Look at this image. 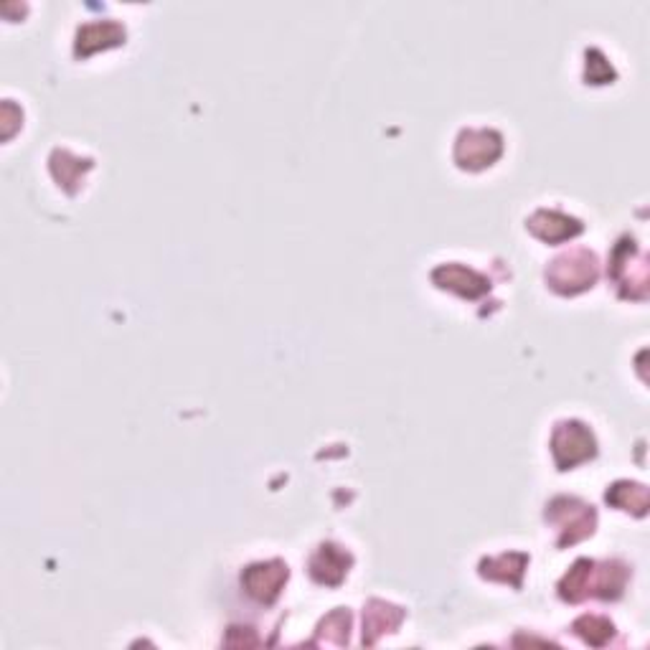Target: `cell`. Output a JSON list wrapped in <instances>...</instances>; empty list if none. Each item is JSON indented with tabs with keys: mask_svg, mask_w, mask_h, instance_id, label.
Masks as SVG:
<instances>
[{
	"mask_svg": "<svg viewBox=\"0 0 650 650\" xmlns=\"http://www.w3.org/2000/svg\"><path fill=\"white\" fill-rule=\"evenodd\" d=\"M546 280L562 295L587 290L597 280V257L587 249H574V252L562 254L546 270Z\"/></svg>",
	"mask_w": 650,
	"mask_h": 650,
	"instance_id": "obj_1",
	"label": "cell"
},
{
	"mask_svg": "<svg viewBox=\"0 0 650 650\" xmlns=\"http://www.w3.org/2000/svg\"><path fill=\"white\" fill-rule=\"evenodd\" d=\"M551 450H554L559 470H569L584 460L595 458L597 445L592 432L582 422H562L551 437Z\"/></svg>",
	"mask_w": 650,
	"mask_h": 650,
	"instance_id": "obj_2",
	"label": "cell"
},
{
	"mask_svg": "<svg viewBox=\"0 0 650 650\" xmlns=\"http://www.w3.org/2000/svg\"><path fill=\"white\" fill-rule=\"evenodd\" d=\"M546 518L562 526V544H577L595 531V511L577 498H554L546 508Z\"/></svg>",
	"mask_w": 650,
	"mask_h": 650,
	"instance_id": "obj_3",
	"label": "cell"
},
{
	"mask_svg": "<svg viewBox=\"0 0 650 650\" xmlns=\"http://www.w3.org/2000/svg\"><path fill=\"white\" fill-rule=\"evenodd\" d=\"M501 150V135L493 133V130H465L458 138L455 160H458L460 168L480 171L485 166H493L498 155H501Z\"/></svg>",
	"mask_w": 650,
	"mask_h": 650,
	"instance_id": "obj_4",
	"label": "cell"
},
{
	"mask_svg": "<svg viewBox=\"0 0 650 650\" xmlns=\"http://www.w3.org/2000/svg\"><path fill=\"white\" fill-rule=\"evenodd\" d=\"M287 564L280 562V559H272V562L252 564V567L244 569L242 584L244 590L259 602H272L277 595H280L282 584L287 582Z\"/></svg>",
	"mask_w": 650,
	"mask_h": 650,
	"instance_id": "obj_5",
	"label": "cell"
},
{
	"mask_svg": "<svg viewBox=\"0 0 650 650\" xmlns=\"http://www.w3.org/2000/svg\"><path fill=\"white\" fill-rule=\"evenodd\" d=\"M432 280H435L437 287L442 290H452L463 295V298H480L485 292L491 290L488 280L483 275H478L475 270H468L463 265H442L432 272Z\"/></svg>",
	"mask_w": 650,
	"mask_h": 650,
	"instance_id": "obj_6",
	"label": "cell"
},
{
	"mask_svg": "<svg viewBox=\"0 0 650 650\" xmlns=\"http://www.w3.org/2000/svg\"><path fill=\"white\" fill-rule=\"evenodd\" d=\"M351 554L343 551L341 546L336 544H323L315 557L310 559V574H313L315 582L320 584H341L343 577L348 574V567H351Z\"/></svg>",
	"mask_w": 650,
	"mask_h": 650,
	"instance_id": "obj_7",
	"label": "cell"
},
{
	"mask_svg": "<svg viewBox=\"0 0 650 650\" xmlns=\"http://www.w3.org/2000/svg\"><path fill=\"white\" fill-rule=\"evenodd\" d=\"M125 41V28L115 21H97L79 28L77 34V56H89L100 49L120 46Z\"/></svg>",
	"mask_w": 650,
	"mask_h": 650,
	"instance_id": "obj_8",
	"label": "cell"
},
{
	"mask_svg": "<svg viewBox=\"0 0 650 650\" xmlns=\"http://www.w3.org/2000/svg\"><path fill=\"white\" fill-rule=\"evenodd\" d=\"M529 229L544 242H564L582 232V224L559 211H536L529 219Z\"/></svg>",
	"mask_w": 650,
	"mask_h": 650,
	"instance_id": "obj_9",
	"label": "cell"
},
{
	"mask_svg": "<svg viewBox=\"0 0 650 650\" xmlns=\"http://www.w3.org/2000/svg\"><path fill=\"white\" fill-rule=\"evenodd\" d=\"M404 620V612L394 605H386L381 600H371L364 610V643L374 645L376 638L384 633H392Z\"/></svg>",
	"mask_w": 650,
	"mask_h": 650,
	"instance_id": "obj_10",
	"label": "cell"
},
{
	"mask_svg": "<svg viewBox=\"0 0 650 650\" xmlns=\"http://www.w3.org/2000/svg\"><path fill=\"white\" fill-rule=\"evenodd\" d=\"M529 557L526 554H503L496 559H485L480 564V574L488 579H498V582H508L513 587L521 584V574H524Z\"/></svg>",
	"mask_w": 650,
	"mask_h": 650,
	"instance_id": "obj_11",
	"label": "cell"
},
{
	"mask_svg": "<svg viewBox=\"0 0 650 650\" xmlns=\"http://www.w3.org/2000/svg\"><path fill=\"white\" fill-rule=\"evenodd\" d=\"M607 503L623 508V511H633L638 513V516H643L645 508H648V491H645V485L623 480V483H615L610 491H607Z\"/></svg>",
	"mask_w": 650,
	"mask_h": 650,
	"instance_id": "obj_12",
	"label": "cell"
},
{
	"mask_svg": "<svg viewBox=\"0 0 650 650\" xmlns=\"http://www.w3.org/2000/svg\"><path fill=\"white\" fill-rule=\"evenodd\" d=\"M89 168H92L89 160L74 158V155H69L67 150H56V153L51 155V171H54V176L69 188V193H74L72 183L82 181V173L89 171Z\"/></svg>",
	"mask_w": 650,
	"mask_h": 650,
	"instance_id": "obj_13",
	"label": "cell"
},
{
	"mask_svg": "<svg viewBox=\"0 0 650 650\" xmlns=\"http://www.w3.org/2000/svg\"><path fill=\"white\" fill-rule=\"evenodd\" d=\"M592 567H595V562H590V559H579V562L569 569V574L564 577V582L559 584V590H562L564 600L577 602V600H582L587 592H590Z\"/></svg>",
	"mask_w": 650,
	"mask_h": 650,
	"instance_id": "obj_14",
	"label": "cell"
},
{
	"mask_svg": "<svg viewBox=\"0 0 650 650\" xmlns=\"http://www.w3.org/2000/svg\"><path fill=\"white\" fill-rule=\"evenodd\" d=\"M574 630H577L579 635H582L584 640L590 645H602L607 638L612 635V623L610 620H605V617H597V615H584L579 617L577 623H574Z\"/></svg>",
	"mask_w": 650,
	"mask_h": 650,
	"instance_id": "obj_15",
	"label": "cell"
},
{
	"mask_svg": "<svg viewBox=\"0 0 650 650\" xmlns=\"http://www.w3.org/2000/svg\"><path fill=\"white\" fill-rule=\"evenodd\" d=\"M348 628H351V615L346 610H336L325 617L320 623V630H328V635H333L336 643H346L348 640Z\"/></svg>",
	"mask_w": 650,
	"mask_h": 650,
	"instance_id": "obj_16",
	"label": "cell"
}]
</instances>
